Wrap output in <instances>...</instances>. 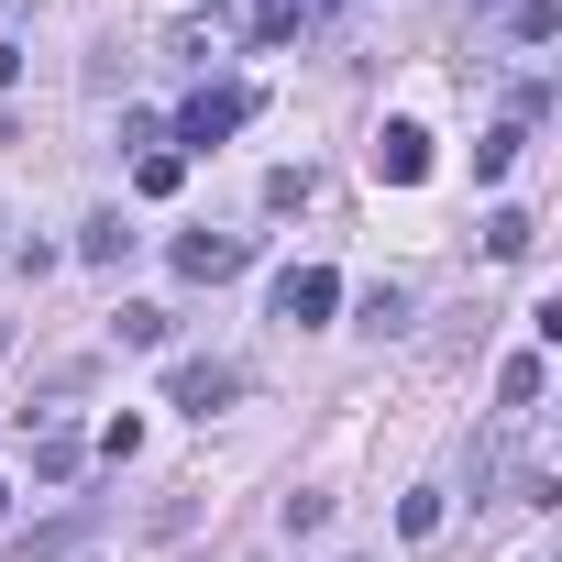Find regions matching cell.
<instances>
[{
    "label": "cell",
    "mask_w": 562,
    "mask_h": 562,
    "mask_svg": "<svg viewBox=\"0 0 562 562\" xmlns=\"http://www.w3.org/2000/svg\"><path fill=\"white\" fill-rule=\"evenodd\" d=\"M485 254H496V265H529V254H540V221H529V210H485Z\"/></svg>",
    "instance_id": "ba28073f"
},
{
    "label": "cell",
    "mask_w": 562,
    "mask_h": 562,
    "mask_svg": "<svg viewBox=\"0 0 562 562\" xmlns=\"http://www.w3.org/2000/svg\"><path fill=\"white\" fill-rule=\"evenodd\" d=\"M111 331H122V342H133V353H155V342H166V331H177V321H166V310H122V321H111Z\"/></svg>",
    "instance_id": "2e32d148"
},
{
    "label": "cell",
    "mask_w": 562,
    "mask_h": 562,
    "mask_svg": "<svg viewBox=\"0 0 562 562\" xmlns=\"http://www.w3.org/2000/svg\"><path fill=\"white\" fill-rule=\"evenodd\" d=\"M342 310V276L331 265H288V276H276V321H288V331H321Z\"/></svg>",
    "instance_id": "6da1fadb"
},
{
    "label": "cell",
    "mask_w": 562,
    "mask_h": 562,
    "mask_svg": "<svg viewBox=\"0 0 562 562\" xmlns=\"http://www.w3.org/2000/svg\"><path fill=\"white\" fill-rule=\"evenodd\" d=\"M331 23V0H254V45H299Z\"/></svg>",
    "instance_id": "5b68a950"
},
{
    "label": "cell",
    "mask_w": 562,
    "mask_h": 562,
    "mask_svg": "<svg viewBox=\"0 0 562 562\" xmlns=\"http://www.w3.org/2000/svg\"><path fill=\"white\" fill-rule=\"evenodd\" d=\"M254 243L243 232H177V276H199V288H221V276H243Z\"/></svg>",
    "instance_id": "3957f363"
},
{
    "label": "cell",
    "mask_w": 562,
    "mask_h": 562,
    "mask_svg": "<svg viewBox=\"0 0 562 562\" xmlns=\"http://www.w3.org/2000/svg\"><path fill=\"white\" fill-rule=\"evenodd\" d=\"M364 331H408V288H375L364 299Z\"/></svg>",
    "instance_id": "e0dca14e"
},
{
    "label": "cell",
    "mask_w": 562,
    "mask_h": 562,
    "mask_svg": "<svg viewBox=\"0 0 562 562\" xmlns=\"http://www.w3.org/2000/svg\"><path fill=\"white\" fill-rule=\"evenodd\" d=\"M243 122H254V89L221 78V89H199V100L177 111V144H221V133H243Z\"/></svg>",
    "instance_id": "7a4b0ae2"
},
{
    "label": "cell",
    "mask_w": 562,
    "mask_h": 562,
    "mask_svg": "<svg viewBox=\"0 0 562 562\" xmlns=\"http://www.w3.org/2000/svg\"><path fill=\"white\" fill-rule=\"evenodd\" d=\"M562 34V0H507V45H551Z\"/></svg>",
    "instance_id": "9c48e42d"
},
{
    "label": "cell",
    "mask_w": 562,
    "mask_h": 562,
    "mask_svg": "<svg viewBox=\"0 0 562 562\" xmlns=\"http://www.w3.org/2000/svg\"><path fill=\"white\" fill-rule=\"evenodd\" d=\"M0 507H12V485H0Z\"/></svg>",
    "instance_id": "ac0fdd59"
},
{
    "label": "cell",
    "mask_w": 562,
    "mask_h": 562,
    "mask_svg": "<svg viewBox=\"0 0 562 562\" xmlns=\"http://www.w3.org/2000/svg\"><path fill=\"white\" fill-rule=\"evenodd\" d=\"M166 56H177V67H210V56H221V34H210V23H177V34H166Z\"/></svg>",
    "instance_id": "5bb4252c"
},
{
    "label": "cell",
    "mask_w": 562,
    "mask_h": 562,
    "mask_svg": "<svg viewBox=\"0 0 562 562\" xmlns=\"http://www.w3.org/2000/svg\"><path fill=\"white\" fill-rule=\"evenodd\" d=\"M540 386H551V364H540V353H507V364H496V408H507V419H529V408H540Z\"/></svg>",
    "instance_id": "52a82bcc"
},
{
    "label": "cell",
    "mask_w": 562,
    "mask_h": 562,
    "mask_svg": "<svg viewBox=\"0 0 562 562\" xmlns=\"http://www.w3.org/2000/svg\"><path fill=\"white\" fill-rule=\"evenodd\" d=\"M78 254H89V265H122V254H133V232H122V221H89V232H78Z\"/></svg>",
    "instance_id": "9a60e30c"
},
{
    "label": "cell",
    "mask_w": 562,
    "mask_h": 562,
    "mask_svg": "<svg viewBox=\"0 0 562 562\" xmlns=\"http://www.w3.org/2000/svg\"><path fill=\"white\" fill-rule=\"evenodd\" d=\"M375 177H386V188H419V177H430V133H419V122H386V133H375Z\"/></svg>",
    "instance_id": "277c9868"
},
{
    "label": "cell",
    "mask_w": 562,
    "mask_h": 562,
    "mask_svg": "<svg viewBox=\"0 0 562 562\" xmlns=\"http://www.w3.org/2000/svg\"><path fill=\"white\" fill-rule=\"evenodd\" d=\"M518 144H529V133H518V122H496V133L474 144V177H507V166H518Z\"/></svg>",
    "instance_id": "8fae6325"
},
{
    "label": "cell",
    "mask_w": 562,
    "mask_h": 562,
    "mask_svg": "<svg viewBox=\"0 0 562 562\" xmlns=\"http://www.w3.org/2000/svg\"><path fill=\"white\" fill-rule=\"evenodd\" d=\"M397 540H441V485H408V507H397Z\"/></svg>",
    "instance_id": "30bf717a"
},
{
    "label": "cell",
    "mask_w": 562,
    "mask_h": 562,
    "mask_svg": "<svg viewBox=\"0 0 562 562\" xmlns=\"http://www.w3.org/2000/svg\"><path fill=\"white\" fill-rule=\"evenodd\" d=\"M177 177H188V155L177 144H144V199H177Z\"/></svg>",
    "instance_id": "7c38bea8"
},
{
    "label": "cell",
    "mask_w": 562,
    "mask_h": 562,
    "mask_svg": "<svg viewBox=\"0 0 562 562\" xmlns=\"http://www.w3.org/2000/svg\"><path fill=\"white\" fill-rule=\"evenodd\" d=\"M166 397L210 419V408H232V397H243V364H177V386H166Z\"/></svg>",
    "instance_id": "8992f818"
},
{
    "label": "cell",
    "mask_w": 562,
    "mask_h": 562,
    "mask_svg": "<svg viewBox=\"0 0 562 562\" xmlns=\"http://www.w3.org/2000/svg\"><path fill=\"white\" fill-rule=\"evenodd\" d=\"M34 474L67 485V474H78V430H45V441H34Z\"/></svg>",
    "instance_id": "4fadbf2b"
}]
</instances>
